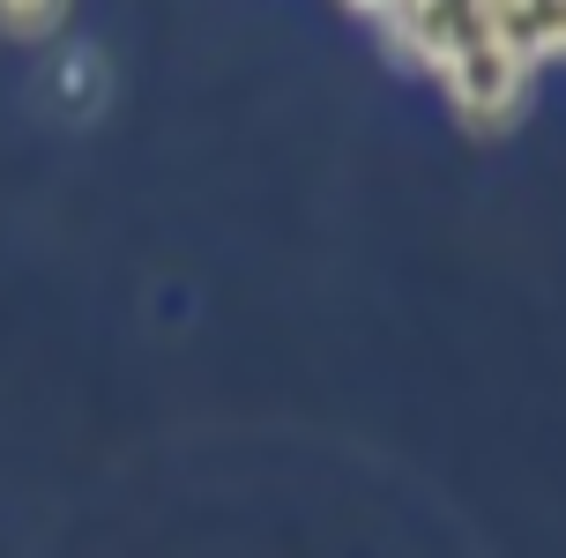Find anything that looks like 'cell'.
<instances>
[{
    "mask_svg": "<svg viewBox=\"0 0 566 558\" xmlns=\"http://www.w3.org/2000/svg\"><path fill=\"white\" fill-rule=\"evenodd\" d=\"M530 83H537V67L514 53L507 38H492L484 23L440 60V90H448L454 119H462L470 135H500V127H514V112L530 105Z\"/></svg>",
    "mask_w": 566,
    "mask_h": 558,
    "instance_id": "1",
    "label": "cell"
},
{
    "mask_svg": "<svg viewBox=\"0 0 566 558\" xmlns=\"http://www.w3.org/2000/svg\"><path fill=\"white\" fill-rule=\"evenodd\" d=\"M380 30H388V45H396L410 67L440 75V60L478 30V0H396V8L380 15Z\"/></svg>",
    "mask_w": 566,
    "mask_h": 558,
    "instance_id": "2",
    "label": "cell"
},
{
    "mask_svg": "<svg viewBox=\"0 0 566 558\" xmlns=\"http://www.w3.org/2000/svg\"><path fill=\"white\" fill-rule=\"evenodd\" d=\"M75 15V0H0V38L8 45H53Z\"/></svg>",
    "mask_w": 566,
    "mask_h": 558,
    "instance_id": "3",
    "label": "cell"
},
{
    "mask_svg": "<svg viewBox=\"0 0 566 558\" xmlns=\"http://www.w3.org/2000/svg\"><path fill=\"white\" fill-rule=\"evenodd\" d=\"M343 8H350V15H373V23H380V15H388L396 0H343Z\"/></svg>",
    "mask_w": 566,
    "mask_h": 558,
    "instance_id": "4",
    "label": "cell"
}]
</instances>
